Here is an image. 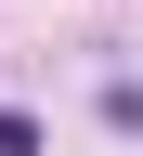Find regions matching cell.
<instances>
[{"instance_id": "cell-1", "label": "cell", "mask_w": 143, "mask_h": 156, "mask_svg": "<svg viewBox=\"0 0 143 156\" xmlns=\"http://www.w3.org/2000/svg\"><path fill=\"white\" fill-rule=\"evenodd\" d=\"M0 156H39V130H26V117H0Z\"/></svg>"}]
</instances>
